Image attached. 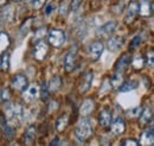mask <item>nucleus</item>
<instances>
[{"label":"nucleus","mask_w":154,"mask_h":146,"mask_svg":"<svg viewBox=\"0 0 154 146\" xmlns=\"http://www.w3.org/2000/svg\"><path fill=\"white\" fill-rule=\"evenodd\" d=\"M5 120L13 128L18 127L23 120V107L19 103H10L5 110Z\"/></svg>","instance_id":"1"},{"label":"nucleus","mask_w":154,"mask_h":146,"mask_svg":"<svg viewBox=\"0 0 154 146\" xmlns=\"http://www.w3.org/2000/svg\"><path fill=\"white\" fill-rule=\"evenodd\" d=\"M94 134V126H93V121L89 118H83L75 128V135H76L77 140H79L81 143L87 141L91 135Z\"/></svg>","instance_id":"2"},{"label":"nucleus","mask_w":154,"mask_h":146,"mask_svg":"<svg viewBox=\"0 0 154 146\" xmlns=\"http://www.w3.org/2000/svg\"><path fill=\"white\" fill-rule=\"evenodd\" d=\"M48 40H49L50 45H52L54 48H60L64 45V43L66 40V36H65L64 31H62L59 29H54L49 32Z\"/></svg>","instance_id":"3"},{"label":"nucleus","mask_w":154,"mask_h":146,"mask_svg":"<svg viewBox=\"0 0 154 146\" xmlns=\"http://www.w3.org/2000/svg\"><path fill=\"white\" fill-rule=\"evenodd\" d=\"M103 49H104V45H103V43L101 40H94L88 46V56H89V58L91 61L100 59V57L103 52Z\"/></svg>","instance_id":"4"},{"label":"nucleus","mask_w":154,"mask_h":146,"mask_svg":"<svg viewBox=\"0 0 154 146\" xmlns=\"http://www.w3.org/2000/svg\"><path fill=\"white\" fill-rule=\"evenodd\" d=\"M11 86H12V88H13L14 90L23 93V91L27 88V86H29V80H27V77H26L25 75H23V74H17L16 76L12 77Z\"/></svg>","instance_id":"5"},{"label":"nucleus","mask_w":154,"mask_h":146,"mask_svg":"<svg viewBox=\"0 0 154 146\" xmlns=\"http://www.w3.org/2000/svg\"><path fill=\"white\" fill-rule=\"evenodd\" d=\"M139 2L137 1H131L128 4V7H127V11H126V16H125V23L126 24H132L134 21L137 14H139Z\"/></svg>","instance_id":"6"},{"label":"nucleus","mask_w":154,"mask_h":146,"mask_svg":"<svg viewBox=\"0 0 154 146\" xmlns=\"http://www.w3.org/2000/svg\"><path fill=\"white\" fill-rule=\"evenodd\" d=\"M49 52V46L46 44V42L44 39H40L36 43L35 49H33V56L37 61H43L45 59V57Z\"/></svg>","instance_id":"7"},{"label":"nucleus","mask_w":154,"mask_h":146,"mask_svg":"<svg viewBox=\"0 0 154 146\" xmlns=\"http://www.w3.org/2000/svg\"><path fill=\"white\" fill-rule=\"evenodd\" d=\"M77 64V54L76 50L71 49L70 51L66 52L65 58H64V69L66 73H71L75 68H76Z\"/></svg>","instance_id":"8"},{"label":"nucleus","mask_w":154,"mask_h":146,"mask_svg":"<svg viewBox=\"0 0 154 146\" xmlns=\"http://www.w3.org/2000/svg\"><path fill=\"white\" fill-rule=\"evenodd\" d=\"M113 120V115H112V110L110 107H103L100 114H98V122L103 128H108L112 124Z\"/></svg>","instance_id":"9"},{"label":"nucleus","mask_w":154,"mask_h":146,"mask_svg":"<svg viewBox=\"0 0 154 146\" xmlns=\"http://www.w3.org/2000/svg\"><path fill=\"white\" fill-rule=\"evenodd\" d=\"M93 78H94V73L93 70H88L83 75L81 83H79V93L81 94H85L87 91L90 89L91 83H93Z\"/></svg>","instance_id":"10"},{"label":"nucleus","mask_w":154,"mask_h":146,"mask_svg":"<svg viewBox=\"0 0 154 146\" xmlns=\"http://www.w3.org/2000/svg\"><path fill=\"white\" fill-rule=\"evenodd\" d=\"M109 127H112L113 134H115V135H122L126 132V122H125V120L122 118L117 116L114 120H112V124H110Z\"/></svg>","instance_id":"11"},{"label":"nucleus","mask_w":154,"mask_h":146,"mask_svg":"<svg viewBox=\"0 0 154 146\" xmlns=\"http://www.w3.org/2000/svg\"><path fill=\"white\" fill-rule=\"evenodd\" d=\"M131 59H132V57L131 55H122L119 59H117V62H116L115 64V73L117 74H123L127 69H128V67H129V64H131Z\"/></svg>","instance_id":"12"},{"label":"nucleus","mask_w":154,"mask_h":146,"mask_svg":"<svg viewBox=\"0 0 154 146\" xmlns=\"http://www.w3.org/2000/svg\"><path fill=\"white\" fill-rule=\"evenodd\" d=\"M139 14L141 17H145V18L152 17V14H153V2L148 1V0H143L139 5Z\"/></svg>","instance_id":"13"},{"label":"nucleus","mask_w":154,"mask_h":146,"mask_svg":"<svg viewBox=\"0 0 154 146\" xmlns=\"http://www.w3.org/2000/svg\"><path fill=\"white\" fill-rule=\"evenodd\" d=\"M137 119H139L141 126H147L148 124H152V121H153V110L151 107H146L145 110H141V114Z\"/></svg>","instance_id":"14"},{"label":"nucleus","mask_w":154,"mask_h":146,"mask_svg":"<svg viewBox=\"0 0 154 146\" xmlns=\"http://www.w3.org/2000/svg\"><path fill=\"white\" fill-rule=\"evenodd\" d=\"M125 44V38L122 36H113L108 40V49L113 52L119 51Z\"/></svg>","instance_id":"15"},{"label":"nucleus","mask_w":154,"mask_h":146,"mask_svg":"<svg viewBox=\"0 0 154 146\" xmlns=\"http://www.w3.org/2000/svg\"><path fill=\"white\" fill-rule=\"evenodd\" d=\"M116 25H117V23H116L115 20H110V21L103 24V25L98 29L97 32H98V35H101V36H104V37L112 36V35L114 33V31L116 30Z\"/></svg>","instance_id":"16"},{"label":"nucleus","mask_w":154,"mask_h":146,"mask_svg":"<svg viewBox=\"0 0 154 146\" xmlns=\"http://www.w3.org/2000/svg\"><path fill=\"white\" fill-rule=\"evenodd\" d=\"M38 94H39L38 88L36 86H30V87L27 86V88L23 91V97H24V100L26 102L31 103V102H33L37 99Z\"/></svg>","instance_id":"17"},{"label":"nucleus","mask_w":154,"mask_h":146,"mask_svg":"<svg viewBox=\"0 0 154 146\" xmlns=\"http://www.w3.org/2000/svg\"><path fill=\"white\" fill-rule=\"evenodd\" d=\"M36 135H37V126L35 125L29 126L24 134V143L26 145H32L36 140Z\"/></svg>","instance_id":"18"},{"label":"nucleus","mask_w":154,"mask_h":146,"mask_svg":"<svg viewBox=\"0 0 154 146\" xmlns=\"http://www.w3.org/2000/svg\"><path fill=\"white\" fill-rule=\"evenodd\" d=\"M94 110H95V102H94V100L87 99L82 103V106L79 108V113H81L82 116H88L89 114H91L94 112Z\"/></svg>","instance_id":"19"},{"label":"nucleus","mask_w":154,"mask_h":146,"mask_svg":"<svg viewBox=\"0 0 154 146\" xmlns=\"http://www.w3.org/2000/svg\"><path fill=\"white\" fill-rule=\"evenodd\" d=\"M141 145H149L152 146L154 144V132H153V128L151 127L149 129L145 131L142 137H141V141L139 143Z\"/></svg>","instance_id":"20"},{"label":"nucleus","mask_w":154,"mask_h":146,"mask_svg":"<svg viewBox=\"0 0 154 146\" xmlns=\"http://www.w3.org/2000/svg\"><path fill=\"white\" fill-rule=\"evenodd\" d=\"M139 87V82L135 81V80H131V81H127V82H123L120 87H119V90L121 93H127V91L134 90Z\"/></svg>","instance_id":"21"},{"label":"nucleus","mask_w":154,"mask_h":146,"mask_svg":"<svg viewBox=\"0 0 154 146\" xmlns=\"http://www.w3.org/2000/svg\"><path fill=\"white\" fill-rule=\"evenodd\" d=\"M68 125H69V115H68V114H62L57 119L56 129H57L58 132H63V131L66 128Z\"/></svg>","instance_id":"22"},{"label":"nucleus","mask_w":154,"mask_h":146,"mask_svg":"<svg viewBox=\"0 0 154 146\" xmlns=\"http://www.w3.org/2000/svg\"><path fill=\"white\" fill-rule=\"evenodd\" d=\"M10 44H11V39H10L8 35L5 33V32H1L0 33V55L4 54L7 50Z\"/></svg>","instance_id":"23"},{"label":"nucleus","mask_w":154,"mask_h":146,"mask_svg":"<svg viewBox=\"0 0 154 146\" xmlns=\"http://www.w3.org/2000/svg\"><path fill=\"white\" fill-rule=\"evenodd\" d=\"M60 86H62V80H60V77H59V76H54V77L51 78L50 83L48 84V89H49L50 93H56V91L60 88Z\"/></svg>","instance_id":"24"},{"label":"nucleus","mask_w":154,"mask_h":146,"mask_svg":"<svg viewBox=\"0 0 154 146\" xmlns=\"http://www.w3.org/2000/svg\"><path fill=\"white\" fill-rule=\"evenodd\" d=\"M10 58H11V56H10L8 52H6V51L1 56V59H0V69L2 71H7L10 69Z\"/></svg>","instance_id":"25"},{"label":"nucleus","mask_w":154,"mask_h":146,"mask_svg":"<svg viewBox=\"0 0 154 146\" xmlns=\"http://www.w3.org/2000/svg\"><path fill=\"white\" fill-rule=\"evenodd\" d=\"M1 125H2V129H4V133L8 137V138H12L13 135H14V128L12 127L11 125H8L7 124V121L2 118L1 119Z\"/></svg>","instance_id":"26"},{"label":"nucleus","mask_w":154,"mask_h":146,"mask_svg":"<svg viewBox=\"0 0 154 146\" xmlns=\"http://www.w3.org/2000/svg\"><path fill=\"white\" fill-rule=\"evenodd\" d=\"M122 83H123V76H122V74L116 73L115 75L112 77V80H110V84H112V87H114L115 89H119V87H120Z\"/></svg>","instance_id":"27"},{"label":"nucleus","mask_w":154,"mask_h":146,"mask_svg":"<svg viewBox=\"0 0 154 146\" xmlns=\"http://www.w3.org/2000/svg\"><path fill=\"white\" fill-rule=\"evenodd\" d=\"M145 64H146L145 63V59L141 56L135 57L134 59H133V62H132V65H133V68H134L135 70H141L145 67Z\"/></svg>","instance_id":"28"},{"label":"nucleus","mask_w":154,"mask_h":146,"mask_svg":"<svg viewBox=\"0 0 154 146\" xmlns=\"http://www.w3.org/2000/svg\"><path fill=\"white\" fill-rule=\"evenodd\" d=\"M141 42H142V37L140 36V35H136V36L132 39V42H131V44H129V50L131 51H134L136 50L140 45H141Z\"/></svg>","instance_id":"29"},{"label":"nucleus","mask_w":154,"mask_h":146,"mask_svg":"<svg viewBox=\"0 0 154 146\" xmlns=\"http://www.w3.org/2000/svg\"><path fill=\"white\" fill-rule=\"evenodd\" d=\"M141 110H142V107H135V108H132V110H127V116L129 119H137L141 114Z\"/></svg>","instance_id":"30"},{"label":"nucleus","mask_w":154,"mask_h":146,"mask_svg":"<svg viewBox=\"0 0 154 146\" xmlns=\"http://www.w3.org/2000/svg\"><path fill=\"white\" fill-rule=\"evenodd\" d=\"M0 99L2 102H8L10 99H11V93L8 88H4L2 90L0 91Z\"/></svg>","instance_id":"31"},{"label":"nucleus","mask_w":154,"mask_h":146,"mask_svg":"<svg viewBox=\"0 0 154 146\" xmlns=\"http://www.w3.org/2000/svg\"><path fill=\"white\" fill-rule=\"evenodd\" d=\"M49 89H48V84L45 83V82H43V84H42V90H40V96H42V99L43 100H46L48 97H49Z\"/></svg>","instance_id":"32"},{"label":"nucleus","mask_w":154,"mask_h":146,"mask_svg":"<svg viewBox=\"0 0 154 146\" xmlns=\"http://www.w3.org/2000/svg\"><path fill=\"white\" fill-rule=\"evenodd\" d=\"M45 2H46V0H32L31 5H32V7L35 10H39V8H42L45 5Z\"/></svg>","instance_id":"33"},{"label":"nucleus","mask_w":154,"mask_h":146,"mask_svg":"<svg viewBox=\"0 0 154 146\" xmlns=\"http://www.w3.org/2000/svg\"><path fill=\"white\" fill-rule=\"evenodd\" d=\"M55 10H56V5H55L54 2H50V4H48L46 7L44 8V12H45L46 16H50L51 13H54Z\"/></svg>","instance_id":"34"},{"label":"nucleus","mask_w":154,"mask_h":146,"mask_svg":"<svg viewBox=\"0 0 154 146\" xmlns=\"http://www.w3.org/2000/svg\"><path fill=\"white\" fill-rule=\"evenodd\" d=\"M84 0H71V4H70V6H71V8L72 10H77L81 5H82V2H83Z\"/></svg>","instance_id":"35"},{"label":"nucleus","mask_w":154,"mask_h":146,"mask_svg":"<svg viewBox=\"0 0 154 146\" xmlns=\"http://www.w3.org/2000/svg\"><path fill=\"white\" fill-rule=\"evenodd\" d=\"M122 145H125V146H127V145L137 146V145H139V141H136L135 139H126V140L122 143Z\"/></svg>","instance_id":"36"},{"label":"nucleus","mask_w":154,"mask_h":146,"mask_svg":"<svg viewBox=\"0 0 154 146\" xmlns=\"http://www.w3.org/2000/svg\"><path fill=\"white\" fill-rule=\"evenodd\" d=\"M153 51L151 50L149 51V56L147 55V64H149V67L151 68H153Z\"/></svg>","instance_id":"37"},{"label":"nucleus","mask_w":154,"mask_h":146,"mask_svg":"<svg viewBox=\"0 0 154 146\" xmlns=\"http://www.w3.org/2000/svg\"><path fill=\"white\" fill-rule=\"evenodd\" d=\"M4 2H5V0H0V6L4 5Z\"/></svg>","instance_id":"38"},{"label":"nucleus","mask_w":154,"mask_h":146,"mask_svg":"<svg viewBox=\"0 0 154 146\" xmlns=\"http://www.w3.org/2000/svg\"><path fill=\"white\" fill-rule=\"evenodd\" d=\"M13 1H17L18 2V1H21V0H13Z\"/></svg>","instance_id":"39"}]
</instances>
